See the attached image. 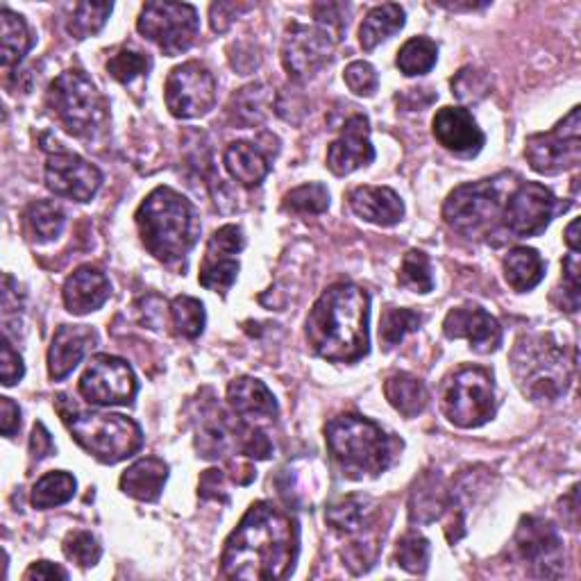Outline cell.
I'll return each mask as SVG.
<instances>
[{"label": "cell", "mask_w": 581, "mask_h": 581, "mask_svg": "<svg viewBox=\"0 0 581 581\" xmlns=\"http://www.w3.org/2000/svg\"><path fill=\"white\" fill-rule=\"evenodd\" d=\"M300 552L298 520L277 509L273 502L259 499L244 514L227 536L221 572L227 579L280 581L296 568Z\"/></svg>", "instance_id": "1"}, {"label": "cell", "mask_w": 581, "mask_h": 581, "mask_svg": "<svg viewBox=\"0 0 581 581\" xmlns=\"http://www.w3.org/2000/svg\"><path fill=\"white\" fill-rule=\"evenodd\" d=\"M371 296L357 284L336 282L323 290L307 316L309 350L332 363H355L371 350Z\"/></svg>", "instance_id": "2"}, {"label": "cell", "mask_w": 581, "mask_h": 581, "mask_svg": "<svg viewBox=\"0 0 581 581\" xmlns=\"http://www.w3.org/2000/svg\"><path fill=\"white\" fill-rule=\"evenodd\" d=\"M146 250L162 263L187 259L200 236L196 207L171 187L152 189L135 214Z\"/></svg>", "instance_id": "3"}, {"label": "cell", "mask_w": 581, "mask_h": 581, "mask_svg": "<svg viewBox=\"0 0 581 581\" xmlns=\"http://www.w3.org/2000/svg\"><path fill=\"white\" fill-rule=\"evenodd\" d=\"M325 443L343 474L353 480L378 478L395 459L400 441L391 438L378 422L357 413H341L325 425Z\"/></svg>", "instance_id": "4"}, {"label": "cell", "mask_w": 581, "mask_h": 581, "mask_svg": "<svg viewBox=\"0 0 581 581\" xmlns=\"http://www.w3.org/2000/svg\"><path fill=\"white\" fill-rule=\"evenodd\" d=\"M577 357L568 359L566 346L552 334H524L511 353V371L524 398L554 403L568 391Z\"/></svg>", "instance_id": "5"}, {"label": "cell", "mask_w": 581, "mask_h": 581, "mask_svg": "<svg viewBox=\"0 0 581 581\" xmlns=\"http://www.w3.org/2000/svg\"><path fill=\"white\" fill-rule=\"evenodd\" d=\"M58 411L73 441L100 463H119L137 455L144 445V432L135 420L121 413H85L58 398Z\"/></svg>", "instance_id": "6"}, {"label": "cell", "mask_w": 581, "mask_h": 581, "mask_svg": "<svg viewBox=\"0 0 581 581\" xmlns=\"http://www.w3.org/2000/svg\"><path fill=\"white\" fill-rule=\"evenodd\" d=\"M46 102L60 125L73 137H96L108 121V104L81 69L60 73L46 91Z\"/></svg>", "instance_id": "7"}, {"label": "cell", "mask_w": 581, "mask_h": 581, "mask_svg": "<svg viewBox=\"0 0 581 581\" xmlns=\"http://www.w3.org/2000/svg\"><path fill=\"white\" fill-rule=\"evenodd\" d=\"M505 175L493 180L468 182L447 196L443 205V219L466 239H484L493 236L505 211Z\"/></svg>", "instance_id": "8"}, {"label": "cell", "mask_w": 581, "mask_h": 581, "mask_svg": "<svg viewBox=\"0 0 581 581\" xmlns=\"http://www.w3.org/2000/svg\"><path fill=\"white\" fill-rule=\"evenodd\" d=\"M441 409L445 418L461 430L486 425L497 409L491 371L482 366L459 368L443 384Z\"/></svg>", "instance_id": "9"}, {"label": "cell", "mask_w": 581, "mask_h": 581, "mask_svg": "<svg viewBox=\"0 0 581 581\" xmlns=\"http://www.w3.org/2000/svg\"><path fill=\"white\" fill-rule=\"evenodd\" d=\"M137 30L166 58H177L187 52L198 37V10L189 3H146L137 18Z\"/></svg>", "instance_id": "10"}, {"label": "cell", "mask_w": 581, "mask_h": 581, "mask_svg": "<svg viewBox=\"0 0 581 581\" xmlns=\"http://www.w3.org/2000/svg\"><path fill=\"white\" fill-rule=\"evenodd\" d=\"M524 157L541 175L577 169L581 162V110L572 108L549 132H539L527 139Z\"/></svg>", "instance_id": "11"}, {"label": "cell", "mask_w": 581, "mask_h": 581, "mask_svg": "<svg viewBox=\"0 0 581 581\" xmlns=\"http://www.w3.org/2000/svg\"><path fill=\"white\" fill-rule=\"evenodd\" d=\"M566 209L568 205L559 202V198L547 187H543V184L520 182L507 196L505 211H502V225L516 239H527V236L543 234L554 217Z\"/></svg>", "instance_id": "12"}, {"label": "cell", "mask_w": 581, "mask_h": 581, "mask_svg": "<svg viewBox=\"0 0 581 581\" xmlns=\"http://www.w3.org/2000/svg\"><path fill=\"white\" fill-rule=\"evenodd\" d=\"M164 100L175 119L207 116L217 104L214 75L200 62H184L169 73Z\"/></svg>", "instance_id": "13"}, {"label": "cell", "mask_w": 581, "mask_h": 581, "mask_svg": "<svg viewBox=\"0 0 581 581\" xmlns=\"http://www.w3.org/2000/svg\"><path fill=\"white\" fill-rule=\"evenodd\" d=\"M81 395L96 407L132 405L137 398V375L132 366L121 357L96 355L81 378Z\"/></svg>", "instance_id": "14"}, {"label": "cell", "mask_w": 581, "mask_h": 581, "mask_svg": "<svg viewBox=\"0 0 581 581\" xmlns=\"http://www.w3.org/2000/svg\"><path fill=\"white\" fill-rule=\"evenodd\" d=\"M338 39L321 25L290 23L282 41V64L290 81H307L330 60Z\"/></svg>", "instance_id": "15"}, {"label": "cell", "mask_w": 581, "mask_h": 581, "mask_svg": "<svg viewBox=\"0 0 581 581\" xmlns=\"http://www.w3.org/2000/svg\"><path fill=\"white\" fill-rule=\"evenodd\" d=\"M516 549L524 564L534 568L536 577H561L564 574V541L554 522L524 516L516 532Z\"/></svg>", "instance_id": "16"}, {"label": "cell", "mask_w": 581, "mask_h": 581, "mask_svg": "<svg viewBox=\"0 0 581 581\" xmlns=\"http://www.w3.org/2000/svg\"><path fill=\"white\" fill-rule=\"evenodd\" d=\"M46 187L60 198L89 202L102 184V173L81 154L55 148L46 160Z\"/></svg>", "instance_id": "17"}, {"label": "cell", "mask_w": 581, "mask_h": 581, "mask_svg": "<svg viewBox=\"0 0 581 581\" xmlns=\"http://www.w3.org/2000/svg\"><path fill=\"white\" fill-rule=\"evenodd\" d=\"M375 162V148L371 144V121L363 114L350 116L341 127L338 139L327 148V169L334 175H350Z\"/></svg>", "instance_id": "18"}, {"label": "cell", "mask_w": 581, "mask_h": 581, "mask_svg": "<svg viewBox=\"0 0 581 581\" xmlns=\"http://www.w3.org/2000/svg\"><path fill=\"white\" fill-rule=\"evenodd\" d=\"M443 334L447 338H466L470 348L480 355H491L502 346V327L497 319L478 305H463L447 311Z\"/></svg>", "instance_id": "19"}, {"label": "cell", "mask_w": 581, "mask_h": 581, "mask_svg": "<svg viewBox=\"0 0 581 581\" xmlns=\"http://www.w3.org/2000/svg\"><path fill=\"white\" fill-rule=\"evenodd\" d=\"M432 132L445 150L459 157L480 154L486 144L478 121L463 108H441L432 121Z\"/></svg>", "instance_id": "20"}, {"label": "cell", "mask_w": 581, "mask_h": 581, "mask_svg": "<svg viewBox=\"0 0 581 581\" xmlns=\"http://www.w3.org/2000/svg\"><path fill=\"white\" fill-rule=\"evenodd\" d=\"M96 343V332L87 325H62L48 348V375L52 382L66 380Z\"/></svg>", "instance_id": "21"}, {"label": "cell", "mask_w": 581, "mask_h": 581, "mask_svg": "<svg viewBox=\"0 0 581 581\" xmlns=\"http://www.w3.org/2000/svg\"><path fill=\"white\" fill-rule=\"evenodd\" d=\"M112 296V284L100 269L81 267L69 275L62 288L64 307L73 316H87L98 311Z\"/></svg>", "instance_id": "22"}, {"label": "cell", "mask_w": 581, "mask_h": 581, "mask_svg": "<svg viewBox=\"0 0 581 581\" xmlns=\"http://www.w3.org/2000/svg\"><path fill=\"white\" fill-rule=\"evenodd\" d=\"M348 202L359 219L380 227H393L405 219L403 198L388 187H357Z\"/></svg>", "instance_id": "23"}, {"label": "cell", "mask_w": 581, "mask_h": 581, "mask_svg": "<svg viewBox=\"0 0 581 581\" xmlns=\"http://www.w3.org/2000/svg\"><path fill=\"white\" fill-rule=\"evenodd\" d=\"M227 405L244 420H271L277 416L275 395L255 378H236L227 386Z\"/></svg>", "instance_id": "24"}, {"label": "cell", "mask_w": 581, "mask_h": 581, "mask_svg": "<svg viewBox=\"0 0 581 581\" xmlns=\"http://www.w3.org/2000/svg\"><path fill=\"white\" fill-rule=\"evenodd\" d=\"M169 480V466L157 457H144L121 474V491L139 502L160 499Z\"/></svg>", "instance_id": "25"}, {"label": "cell", "mask_w": 581, "mask_h": 581, "mask_svg": "<svg viewBox=\"0 0 581 581\" xmlns=\"http://www.w3.org/2000/svg\"><path fill=\"white\" fill-rule=\"evenodd\" d=\"M223 164L227 173L242 184V187H259L271 173V160L257 144L234 141L223 152Z\"/></svg>", "instance_id": "26"}, {"label": "cell", "mask_w": 581, "mask_h": 581, "mask_svg": "<svg viewBox=\"0 0 581 581\" xmlns=\"http://www.w3.org/2000/svg\"><path fill=\"white\" fill-rule=\"evenodd\" d=\"M447 493L443 486L441 474L428 472L416 482L411 497H409V520L418 524L434 522L436 518L443 516L445 509H450L447 505Z\"/></svg>", "instance_id": "27"}, {"label": "cell", "mask_w": 581, "mask_h": 581, "mask_svg": "<svg viewBox=\"0 0 581 581\" xmlns=\"http://www.w3.org/2000/svg\"><path fill=\"white\" fill-rule=\"evenodd\" d=\"M388 405L405 418H416L430 405V391L425 382L411 373H395L384 382Z\"/></svg>", "instance_id": "28"}, {"label": "cell", "mask_w": 581, "mask_h": 581, "mask_svg": "<svg viewBox=\"0 0 581 581\" xmlns=\"http://www.w3.org/2000/svg\"><path fill=\"white\" fill-rule=\"evenodd\" d=\"M502 271H505L507 284L518 290V294H527V290L536 288L545 277V261L534 248H514L507 252L505 261H502Z\"/></svg>", "instance_id": "29"}, {"label": "cell", "mask_w": 581, "mask_h": 581, "mask_svg": "<svg viewBox=\"0 0 581 581\" xmlns=\"http://www.w3.org/2000/svg\"><path fill=\"white\" fill-rule=\"evenodd\" d=\"M405 10L395 3H384L373 8L366 14L359 28V44L363 50H375L380 44L388 41L393 35H398L405 28Z\"/></svg>", "instance_id": "30"}, {"label": "cell", "mask_w": 581, "mask_h": 581, "mask_svg": "<svg viewBox=\"0 0 581 581\" xmlns=\"http://www.w3.org/2000/svg\"><path fill=\"white\" fill-rule=\"evenodd\" d=\"M0 25H3V52H0V64H3V71L10 73V69L18 66L23 58L28 55L35 39L28 28V23L10 8L0 10Z\"/></svg>", "instance_id": "31"}, {"label": "cell", "mask_w": 581, "mask_h": 581, "mask_svg": "<svg viewBox=\"0 0 581 581\" xmlns=\"http://www.w3.org/2000/svg\"><path fill=\"white\" fill-rule=\"evenodd\" d=\"M25 225L37 244L55 242L66 225L64 209L52 200H37L25 209Z\"/></svg>", "instance_id": "32"}, {"label": "cell", "mask_w": 581, "mask_h": 581, "mask_svg": "<svg viewBox=\"0 0 581 581\" xmlns=\"http://www.w3.org/2000/svg\"><path fill=\"white\" fill-rule=\"evenodd\" d=\"M75 491H77V482L71 472L66 470L46 472L33 489V507L39 511L62 507L73 499Z\"/></svg>", "instance_id": "33"}, {"label": "cell", "mask_w": 581, "mask_h": 581, "mask_svg": "<svg viewBox=\"0 0 581 581\" xmlns=\"http://www.w3.org/2000/svg\"><path fill=\"white\" fill-rule=\"evenodd\" d=\"M368 505L371 502L359 495L338 497L325 509V520L336 532L355 534L363 530V524L368 522Z\"/></svg>", "instance_id": "34"}, {"label": "cell", "mask_w": 581, "mask_h": 581, "mask_svg": "<svg viewBox=\"0 0 581 581\" xmlns=\"http://www.w3.org/2000/svg\"><path fill=\"white\" fill-rule=\"evenodd\" d=\"M438 60V46L430 37H413L398 50V64L400 73L407 77L425 75L436 66Z\"/></svg>", "instance_id": "35"}, {"label": "cell", "mask_w": 581, "mask_h": 581, "mask_svg": "<svg viewBox=\"0 0 581 581\" xmlns=\"http://www.w3.org/2000/svg\"><path fill=\"white\" fill-rule=\"evenodd\" d=\"M282 209L290 211V214H302V217L325 214V211L330 209V191L321 182L302 184V187L290 189L284 196Z\"/></svg>", "instance_id": "36"}, {"label": "cell", "mask_w": 581, "mask_h": 581, "mask_svg": "<svg viewBox=\"0 0 581 581\" xmlns=\"http://www.w3.org/2000/svg\"><path fill=\"white\" fill-rule=\"evenodd\" d=\"M112 10V3H77L66 21V33L77 41H85L104 28Z\"/></svg>", "instance_id": "37"}, {"label": "cell", "mask_w": 581, "mask_h": 581, "mask_svg": "<svg viewBox=\"0 0 581 581\" xmlns=\"http://www.w3.org/2000/svg\"><path fill=\"white\" fill-rule=\"evenodd\" d=\"M422 325V316L411 309H398V307H388L382 313L380 321V341L386 350L395 348L398 343L405 341L407 334L418 332Z\"/></svg>", "instance_id": "38"}, {"label": "cell", "mask_w": 581, "mask_h": 581, "mask_svg": "<svg viewBox=\"0 0 581 581\" xmlns=\"http://www.w3.org/2000/svg\"><path fill=\"white\" fill-rule=\"evenodd\" d=\"M171 323L177 336L198 338L205 332L207 313L200 300L191 296H177L171 302Z\"/></svg>", "instance_id": "39"}, {"label": "cell", "mask_w": 581, "mask_h": 581, "mask_svg": "<svg viewBox=\"0 0 581 581\" xmlns=\"http://www.w3.org/2000/svg\"><path fill=\"white\" fill-rule=\"evenodd\" d=\"M271 94L263 85L244 87L239 94L232 98V114L239 125H257L263 121L269 112Z\"/></svg>", "instance_id": "40"}, {"label": "cell", "mask_w": 581, "mask_h": 581, "mask_svg": "<svg viewBox=\"0 0 581 581\" xmlns=\"http://www.w3.org/2000/svg\"><path fill=\"white\" fill-rule=\"evenodd\" d=\"M398 282L405 288H411L413 294H430L434 288V275H432V263L430 257L422 250H409L400 263Z\"/></svg>", "instance_id": "41"}, {"label": "cell", "mask_w": 581, "mask_h": 581, "mask_svg": "<svg viewBox=\"0 0 581 581\" xmlns=\"http://www.w3.org/2000/svg\"><path fill=\"white\" fill-rule=\"evenodd\" d=\"M430 557H432L430 541L416 532L405 534L398 541V549H395V561L411 574H425L430 568Z\"/></svg>", "instance_id": "42"}, {"label": "cell", "mask_w": 581, "mask_h": 581, "mask_svg": "<svg viewBox=\"0 0 581 581\" xmlns=\"http://www.w3.org/2000/svg\"><path fill=\"white\" fill-rule=\"evenodd\" d=\"M244 248H246L244 230L239 225H223L209 236L202 261L236 259V255H239Z\"/></svg>", "instance_id": "43"}, {"label": "cell", "mask_w": 581, "mask_h": 581, "mask_svg": "<svg viewBox=\"0 0 581 581\" xmlns=\"http://www.w3.org/2000/svg\"><path fill=\"white\" fill-rule=\"evenodd\" d=\"M239 259H225V261H202L198 282L207 290H214V294L225 296L227 290L234 286L236 277H239Z\"/></svg>", "instance_id": "44"}, {"label": "cell", "mask_w": 581, "mask_h": 581, "mask_svg": "<svg viewBox=\"0 0 581 581\" xmlns=\"http://www.w3.org/2000/svg\"><path fill=\"white\" fill-rule=\"evenodd\" d=\"M108 71L116 83L129 85L150 71V58L144 55V52L121 48L116 55L108 60Z\"/></svg>", "instance_id": "45"}, {"label": "cell", "mask_w": 581, "mask_h": 581, "mask_svg": "<svg viewBox=\"0 0 581 581\" xmlns=\"http://www.w3.org/2000/svg\"><path fill=\"white\" fill-rule=\"evenodd\" d=\"M491 77L486 71L478 66H463L455 77H453V94L461 102H480L491 94Z\"/></svg>", "instance_id": "46"}, {"label": "cell", "mask_w": 581, "mask_h": 581, "mask_svg": "<svg viewBox=\"0 0 581 581\" xmlns=\"http://www.w3.org/2000/svg\"><path fill=\"white\" fill-rule=\"evenodd\" d=\"M579 271H581V259L579 252H570L564 259V288L554 290L552 300L559 305L561 311L574 313L581 305V284H579Z\"/></svg>", "instance_id": "47"}, {"label": "cell", "mask_w": 581, "mask_h": 581, "mask_svg": "<svg viewBox=\"0 0 581 581\" xmlns=\"http://www.w3.org/2000/svg\"><path fill=\"white\" fill-rule=\"evenodd\" d=\"M62 549H64V557L81 568H94L102 557V547H100L98 539L89 532L66 534Z\"/></svg>", "instance_id": "48"}, {"label": "cell", "mask_w": 581, "mask_h": 581, "mask_svg": "<svg viewBox=\"0 0 581 581\" xmlns=\"http://www.w3.org/2000/svg\"><path fill=\"white\" fill-rule=\"evenodd\" d=\"M343 81H346L348 89L359 98L375 96V91L380 87V75H378L375 66L363 62V60L350 62L346 66V71H343Z\"/></svg>", "instance_id": "49"}, {"label": "cell", "mask_w": 581, "mask_h": 581, "mask_svg": "<svg viewBox=\"0 0 581 581\" xmlns=\"http://www.w3.org/2000/svg\"><path fill=\"white\" fill-rule=\"evenodd\" d=\"M313 23L330 30L341 41L343 33L348 28V8L343 3H316Z\"/></svg>", "instance_id": "50"}, {"label": "cell", "mask_w": 581, "mask_h": 581, "mask_svg": "<svg viewBox=\"0 0 581 581\" xmlns=\"http://www.w3.org/2000/svg\"><path fill=\"white\" fill-rule=\"evenodd\" d=\"M378 545L375 541H355L343 549V561L353 570V574H363L375 566Z\"/></svg>", "instance_id": "51"}, {"label": "cell", "mask_w": 581, "mask_h": 581, "mask_svg": "<svg viewBox=\"0 0 581 581\" xmlns=\"http://www.w3.org/2000/svg\"><path fill=\"white\" fill-rule=\"evenodd\" d=\"M25 375V366L21 355L14 350L10 336H3V355H0V380L3 386H14Z\"/></svg>", "instance_id": "52"}, {"label": "cell", "mask_w": 581, "mask_h": 581, "mask_svg": "<svg viewBox=\"0 0 581 581\" xmlns=\"http://www.w3.org/2000/svg\"><path fill=\"white\" fill-rule=\"evenodd\" d=\"M248 10L250 5H244V3H214L209 8L211 28H214V33H225L234 23V18Z\"/></svg>", "instance_id": "53"}, {"label": "cell", "mask_w": 581, "mask_h": 581, "mask_svg": "<svg viewBox=\"0 0 581 581\" xmlns=\"http://www.w3.org/2000/svg\"><path fill=\"white\" fill-rule=\"evenodd\" d=\"M50 455H55V443H52V436L46 430L44 422H35L33 434H30V457L33 461L39 463Z\"/></svg>", "instance_id": "54"}, {"label": "cell", "mask_w": 581, "mask_h": 581, "mask_svg": "<svg viewBox=\"0 0 581 581\" xmlns=\"http://www.w3.org/2000/svg\"><path fill=\"white\" fill-rule=\"evenodd\" d=\"M21 428V409L12 398H0V430L3 436L12 438Z\"/></svg>", "instance_id": "55"}, {"label": "cell", "mask_w": 581, "mask_h": 581, "mask_svg": "<svg viewBox=\"0 0 581 581\" xmlns=\"http://www.w3.org/2000/svg\"><path fill=\"white\" fill-rule=\"evenodd\" d=\"M198 495L202 499H223L227 502V495H223V472L221 470H205Z\"/></svg>", "instance_id": "56"}, {"label": "cell", "mask_w": 581, "mask_h": 581, "mask_svg": "<svg viewBox=\"0 0 581 581\" xmlns=\"http://www.w3.org/2000/svg\"><path fill=\"white\" fill-rule=\"evenodd\" d=\"M25 581H50V579H69V572L58 566V564H50V561H37L33 564L28 570L23 574Z\"/></svg>", "instance_id": "57"}, {"label": "cell", "mask_w": 581, "mask_h": 581, "mask_svg": "<svg viewBox=\"0 0 581 581\" xmlns=\"http://www.w3.org/2000/svg\"><path fill=\"white\" fill-rule=\"evenodd\" d=\"M21 309V300H18V284L14 282L12 275L3 277V313L5 319H10V313Z\"/></svg>", "instance_id": "58"}, {"label": "cell", "mask_w": 581, "mask_h": 581, "mask_svg": "<svg viewBox=\"0 0 581 581\" xmlns=\"http://www.w3.org/2000/svg\"><path fill=\"white\" fill-rule=\"evenodd\" d=\"M579 486H572L570 489V493L561 499V507H566V509H561V514H564V520L568 522V527H570V530H577V518H579Z\"/></svg>", "instance_id": "59"}, {"label": "cell", "mask_w": 581, "mask_h": 581, "mask_svg": "<svg viewBox=\"0 0 581 581\" xmlns=\"http://www.w3.org/2000/svg\"><path fill=\"white\" fill-rule=\"evenodd\" d=\"M566 246L570 252H579V219H574L566 230Z\"/></svg>", "instance_id": "60"}, {"label": "cell", "mask_w": 581, "mask_h": 581, "mask_svg": "<svg viewBox=\"0 0 581 581\" xmlns=\"http://www.w3.org/2000/svg\"><path fill=\"white\" fill-rule=\"evenodd\" d=\"M438 5L450 12H472V10L489 8V3H438Z\"/></svg>", "instance_id": "61"}]
</instances>
